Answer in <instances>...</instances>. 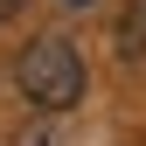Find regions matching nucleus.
<instances>
[{"mask_svg": "<svg viewBox=\"0 0 146 146\" xmlns=\"http://www.w3.org/2000/svg\"><path fill=\"white\" fill-rule=\"evenodd\" d=\"M84 84H90V70H84V56H77L70 35H35L21 56H14V90H21L35 111L84 104Z\"/></svg>", "mask_w": 146, "mask_h": 146, "instance_id": "1", "label": "nucleus"}, {"mask_svg": "<svg viewBox=\"0 0 146 146\" xmlns=\"http://www.w3.org/2000/svg\"><path fill=\"white\" fill-rule=\"evenodd\" d=\"M21 7H28V0H0V28H7V21H14Z\"/></svg>", "mask_w": 146, "mask_h": 146, "instance_id": "3", "label": "nucleus"}, {"mask_svg": "<svg viewBox=\"0 0 146 146\" xmlns=\"http://www.w3.org/2000/svg\"><path fill=\"white\" fill-rule=\"evenodd\" d=\"M118 49H125V56H146V0L132 7V21H125V35H118Z\"/></svg>", "mask_w": 146, "mask_h": 146, "instance_id": "2", "label": "nucleus"}]
</instances>
